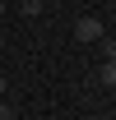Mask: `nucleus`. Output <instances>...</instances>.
Listing matches in <instances>:
<instances>
[{
	"instance_id": "nucleus-5",
	"label": "nucleus",
	"mask_w": 116,
	"mask_h": 120,
	"mask_svg": "<svg viewBox=\"0 0 116 120\" xmlns=\"http://www.w3.org/2000/svg\"><path fill=\"white\" fill-rule=\"evenodd\" d=\"M0 19H5V0H0Z\"/></svg>"
},
{
	"instance_id": "nucleus-1",
	"label": "nucleus",
	"mask_w": 116,
	"mask_h": 120,
	"mask_svg": "<svg viewBox=\"0 0 116 120\" xmlns=\"http://www.w3.org/2000/svg\"><path fill=\"white\" fill-rule=\"evenodd\" d=\"M74 37L79 42H102V19L98 14H79L74 19Z\"/></svg>"
},
{
	"instance_id": "nucleus-2",
	"label": "nucleus",
	"mask_w": 116,
	"mask_h": 120,
	"mask_svg": "<svg viewBox=\"0 0 116 120\" xmlns=\"http://www.w3.org/2000/svg\"><path fill=\"white\" fill-rule=\"evenodd\" d=\"M102 83H107V88H116V60H107V65H102Z\"/></svg>"
},
{
	"instance_id": "nucleus-3",
	"label": "nucleus",
	"mask_w": 116,
	"mask_h": 120,
	"mask_svg": "<svg viewBox=\"0 0 116 120\" xmlns=\"http://www.w3.org/2000/svg\"><path fill=\"white\" fill-rule=\"evenodd\" d=\"M19 9H23V14H28V19H37V14H42V0H23Z\"/></svg>"
},
{
	"instance_id": "nucleus-4",
	"label": "nucleus",
	"mask_w": 116,
	"mask_h": 120,
	"mask_svg": "<svg viewBox=\"0 0 116 120\" xmlns=\"http://www.w3.org/2000/svg\"><path fill=\"white\" fill-rule=\"evenodd\" d=\"M107 60H116V42H112V46H107Z\"/></svg>"
},
{
	"instance_id": "nucleus-6",
	"label": "nucleus",
	"mask_w": 116,
	"mask_h": 120,
	"mask_svg": "<svg viewBox=\"0 0 116 120\" xmlns=\"http://www.w3.org/2000/svg\"><path fill=\"white\" fill-rule=\"evenodd\" d=\"M0 92H5V74H0Z\"/></svg>"
}]
</instances>
